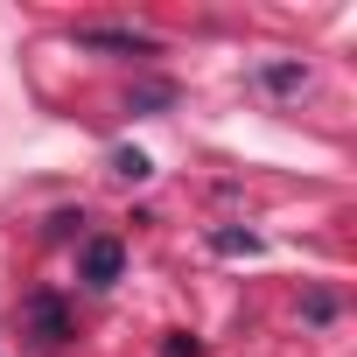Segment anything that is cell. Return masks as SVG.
I'll return each mask as SVG.
<instances>
[{
    "label": "cell",
    "instance_id": "obj_6",
    "mask_svg": "<svg viewBox=\"0 0 357 357\" xmlns=\"http://www.w3.org/2000/svg\"><path fill=\"white\" fill-rule=\"evenodd\" d=\"M252 245H259L252 231H218V252H252Z\"/></svg>",
    "mask_w": 357,
    "mask_h": 357
},
{
    "label": "cell",
    "instance_id": "obj_4",
    "mask_svg": "<svg viewBox=\"0 0 357 357\" xmlns=\"http://www.w3.org/2000/svg\"><path fill=\"white\" fill-rule=\"evenodd\" d=\"M112 175H126V183H140V175H147V154H140V147H112Z\"/></svg>",
    "mask_w": 357,
    "mask_h": 357
},
{
    "label": "cell",
    "instance_id": "obj_3",
    "mask_svg": "<svg viewBox=\"0 0 357 357\" xmlns=\"http://www.w3.org/2000/svg\"><path fill=\"white\" fill-rule=\"evenodd\" d=\"M119 266H126L119 238H91V245H84V280H91V287H112V280H119Z\"/></svg>",
    "mask_w": 357,
    "mask_h": 357
},
{
    "label": "cell",
    "instance_id": "obj_5",
    "mask_svg": "<svg viewBox=\"0 0 357 357\" xmlns=\"http://www.w3.org/2000/svg\"><path fill=\"white\" fill-rule=\"evenodd\" d=\"M259 84L266 91H301V63H273V70H259Z\"/></svg>",
    "mask_w": 357,
    "mask_h": 357
},
{
    "label": "cell",
    "instance_id": "obj_1",
    "mask_svg": "<svg viewBox=\"0 0 357 357\" xmlns=\"http://www.w3.org/2000/svg\"><path fill=\"white\" fill-rule=\"evenodd\" d=\"M29 329H36V343H43V350H56V343L70 336L63 301H56V294H29Z\"/></svg>",
    "mask_w": 357,
    "mask_h": 357
},
{
    "label": "cell",
    "instance_id": "obj_2",
    "mask_svg": "<svg viewBox=\"0 0 357 357\" xmlns=\"http://www.w3.org/2000/svg\"><path fill=\"white\" fill-rule=\"evenodd\" d=\"M84 50H112V56H154V36L140 29H77Z\"/></svg>",
    "mask_w": 357,
    "mask_h": 357
}]
</instances>
